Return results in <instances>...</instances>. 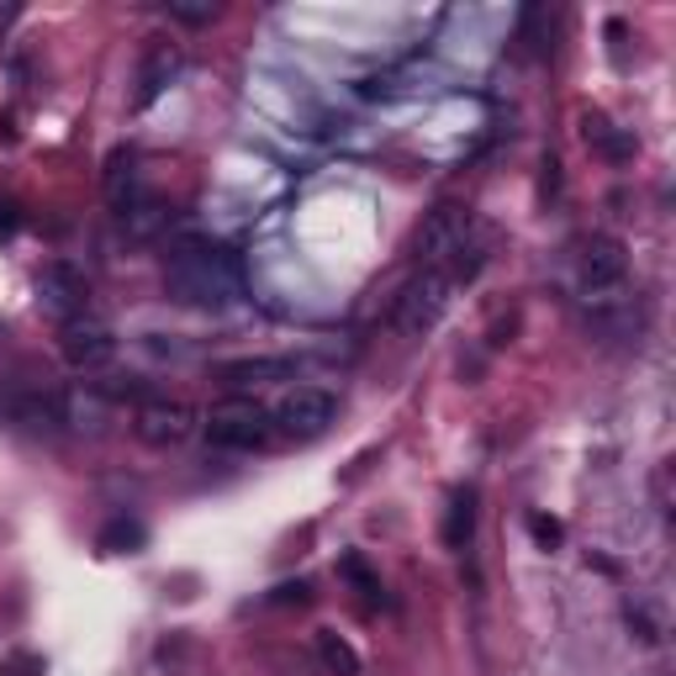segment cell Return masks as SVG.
<instances>
[{
    "mask_svg": "<svg viewBox=\"0 0 676 676\" xmlns=\"http://www.w3.org/2000/svg\"><path fill=\"white\" fill-rule=\"evenodd\" d=\"M144 539H148V529L138 524V518H127V513L112 518V524L96 534V545L106 550V556H138V550H144Z\"/></svg>",
    "mask_w": 676,
    "mask_h": 676,
    "instance_id": "16",
    "label": "cell"
},
{
    "mask_svg": "<svg viewBox=\"0 0 676 676\" xmlns=\"http://www.w3.org/2000/svg\"><path fill=\"white\" fill-rule=\"evenodd\" d=\"M450 270H418L408 286L397 291V302H391V328L402 338H423L439 328V317L450 313Z\"/></svg>",
    "mask_w": 676,
    "mask_h": 676,
    "instance_id": "2",
    "label": "cell"
},
{
    "mask_svg": "<svg viewBox=\"0 0 676 676\" xmlns=\"http://www.w3.org/2000/svg\"><path fill=\"white\" fill-rule=\"evenodd\" d=\"M581 138H587V148H598L603 159H613V165L634 159V138H629V133H619L603 112H587V117H581Z\"/></svg>",
    "mask_w": 676,
    "mask_h": 676,
    "instance_id": "14",
    "label": "cell"
},
{
    "mask_svg": "<svg viewBox=\"0 0 676 676\" xmlns=\"http://www.w3.org/2000/svg\"><path fill=\"white\" fill-rule=\"evenodd\" d=\"M577 281L592 302H613L629 281V249L613 233H592L581 243V260H577Z\"/></svg>",
    "mask_w": 676,
    "mask_h": 676,
    "instance_id": "5",
    "label": "cell"
},
{
    "mask_svg": "<svg viewBox=\"0 0 676 676\" xmlns=\"http://www.w3.org/2000/svg\"><path fill=\"white\" fill-rule=\"evenodd\" d=\"M338 412V397L323 387H291L281 402H275V412H270V423L281 429L286 439H317L328 423H334Z\"/></svg>",
    "mask_w": 676,
    "mask_h": 676,
    "instance_id": "7",
    "label": "cell"
},
{
    "mask_svg": "<svg viewBox=\"0 0 676 676\" xmlns=\"http://www.w3.org/2000/svg\"><path fill=\"white\" fill-rule=\"evenodd\" d=\"M191 429H196V412L186 402H169V397H148L133 412V434L144 439L148 450H175V444L191 439Z\"/></svg>",
    "mask_w": 676,
    "mask_h": 676,
    "instance_id": "9",
    "label": "cell"
},
{
    "mask_svg": "<svg viewBox=\"0 0 676 676\" xmlns=\"http://www.w3.org/2000/svg\"><path fill=\"white\" fill-rule=\"evenodd\" d=\"M165 11H169V22H186V27L218 22V6L212 0H201V6H165Z\"/></svg>",
    "mask_w": 676,
    "mask_h": 676,
    "instance_id": "20",
    "label": "cell"
},
{
    "mask_svg": "<svg viewBox=\"0 0 676 676\" xmlns=\"http://www.w3.org/2000/svg\"><path fill=\"white\" fill-rule=\"evenodd\" d=\"M122 222H127V233H133V239H154V233H159V222H165V207L148 196V201H138Z\"/></svg>",
    "mask_w": 676,
    "mask_h": 676,
    "instance_id": "18",
    "label": "cell"
},
{
    "mask_svg": "<svg viewBox=\"0 0 676 676\" xmlns=\"http://www.w3.org/2000/svg\"><path fill=\"white\" fill-rule=\"evenodd\" d=\"M270 603L275 608H307L313 603V587H307V581H281V587L270 592Z\"/></svg>",
    "mask_w": 676,
    "mask_h": 676,
    "instance_id": "21",
    "label": "cell"
},
{
    "mask_svg": "<svg viewBox=\"0 0 676 676\" xmlns=\"http://www.w3.org/2000/svg\"><path fill=\"white\" fill-rule=\"evenodd\" d=\"M313 645H317V661H323L328 676H360V651H355L338 629H317Z\"/></svg>",
    "mask_w": 676,
    "mask_h": 676,
    "instance_id": "15",
    "label": "cell"
},
{
    "mask_svg": "<svg viewBox=\"0 0 676 676\" xmlns=\"http://www.w3.org/2000/svg\"><path fill=\"white\" fill-rule=\"evenodd\" d=\"M38 307L64 328L74 317H85V302H91V281H85V270L70 265V260H49V265L38 270Z\"/></svg>",
    "mask_w": 676,
    "mask_h": 676,
    "instance_id": "6",
    "label": "cell"
},
{
    "mask_svg": "<svg viewBox=\"0 0 676 676\" xmlns=\"http://www.w3.org/2000/svg\"><path fill=\"white\" fill-rule=\"evenodd\" d=\"M101 191H106V207L127 218L138 201H148L144 191V169H138V154L133 148H117L112 159H106V175H101Z\"/></svg>",
    "mask_w": 676,
    "mask_h": 676,
    "instance_id": "11",
    "label": "cell"
},
{
    "mask_svg": "<svg viewBox=\"0 0 676 676\" xmlns=\"http://www.w3.org/2000/svg\"><path fill=\"white\" fill-rule=\"evenodd\" d=\"M0 676H49V666H43V655L32 651H17L6 666H0Z\"/></svg>",
    "mask_w": 676,
    "mask_h": 676,
    "instance_id": "22",
    "label": "cell"
},
{
    "mask_svg": "<svg viewBox=\"0 0 676 676\" xmlns=\"http://www.w3.org/2000/svg\"><path fill=\"white\" fill-rule=\"evenodd\" d=\"M180 64H186L180 43H169V38H148L144 59H138V91H133V106H154V101L175 85Z\"/></svg>",
    "mask_w": 676,
    "mask_h": 676,
    "instance_id": "10",
    "label": "cell"
},
{
    "mask_svg": "<svg viewBox=\"0 0 676 676\" xmlns=\"http://www.w3.org/2000/svg\"><path fill=\"white\" fill-rule=\"evenodd\" d=\"M59 355L64 365L74 370H101V365L117 360V334H112V323H101V317H74L59 328Z\"/></svg>",
    "mask_w": 676,
    "mask_h": 676,
    "instance_id": "8",
    "label": "cell"
},
{
    "mask_svg": "<svg viewBox=\"0 0 676 676\" xmlns=\"http://www.w3.org/2000/svg\"><path fill=\"white\" fill-rule=\"evenodd\" d=\"M296 376V360H281V355H260V360H228L218 365V381L233 391L249 387H270V381H291Z\"/></svg>",
    "mask_w": 676,
    "mask_h": 676,
    "instance_id": "12",
    "label": "cell"
},
{
    "mask_svg": "<svg viewBox=\"0 0 676 676\" xmlns=\"http://www.w3.org/2000/svg\"><path fill=\"white\" fill-rule=\"evenodd\" d=\"M270 434H275L270 412L260 408V402H243V397H233V402L212 408V418H207V439H212L218 450H233V455L265 450Z\"/></svg>",
    "mask_w": 676,
    "mask_h": 676,
    "instance_id": "4",
    "label": "cell"
},
{
    "mask_svg": "<svg viewBox=\"0 0 676 676\" xmlns=\"http://www.w3.org/2000/svg\"><path fill=\"white\" fill-rule=\"evenodd\" d=\"M624 619H629V629H634V634H640L645 645H655V640H661V629H655V619L645 613V608H634V603H629V608H624Z\"/></svg>",
    "mask_w": 676,
    "mask_h": 676,
    "instance_id": "23",
    "label": "cell"
},
{
    "mask_svg": "<svg viewBox=\"0 0 676 676\" xmlns=\"http://www.w3.org/2000/svg\"><path fill=\"white\" fill-rule=\"evenodd\" d=\"M444 550H471L476 539V486H460L450 507H444Z\"/></svg>",
    "mask_w": 676,
    "mask_h": 676,
    "instance_id": "13",
    "label": "cell"
},
{
    "mask_svg": "<svg viewBox=\"0 0 676 676\" xmlns=\"http://www.w3.org/2000/svg\"><path fill=\"white\" fill-rule=\"evenodd\" d=\"M165 286L180 307L196 313H228L243 296V270L233 260V249H222L212 239H180L165 260Z\"/></svg>",
    "mask_w": 676,
    "mask_h": 676,
    "instance_id": "1",
    "label": "cell"
},
{
    "mask_svg": "<svg viewBox=\"0 0 676 676\" xmlns=\"http://www.w3.org/2000/svg\"><path fill=\"white\" fill-rule=\"evenodd\" d=\"M338 577L349 581V587H355V592H360V598H370V603H376V598H381V577H376V571H370V566H365V556H355V550H349V556L338 560Z\"/></svg>",
    "mask_w": 676,
    "mask_h": 676,
    "instance_id": "17",
    "label": "cell"
},
{
    "mask_svg": "<svg viewBox=\"0 0 676 676\" xmlns=\"http://www.w3.org/2000/svg\"><path fill=\"white\" fill-rule=\"evenodd\" d=\"M471 228H476L471 207L444 201V207H434L429 218L418 222V233H412V260L423 270H444L460 249H471Z\"/></svg>",
    "mask_w": 676,
    "mask_h": 676,
    "instance_id": "3",
    "label": "cell"
},
{
    "mask_svg": "<svg viewBox=\"0 0 676 676\" xmlns=\"http://www.w3.org/2000/svg\"><path fill=\"white\" fill-rule=\"evenodd\" d=\"M529 534L539 550H560V539H566V524L550 518V513H529Z\"/></svg>",
    "mask_w": 676,
    "mask_h": 676,
    "instance_id": "19",
    "label": "cell"
}]
</instances>
